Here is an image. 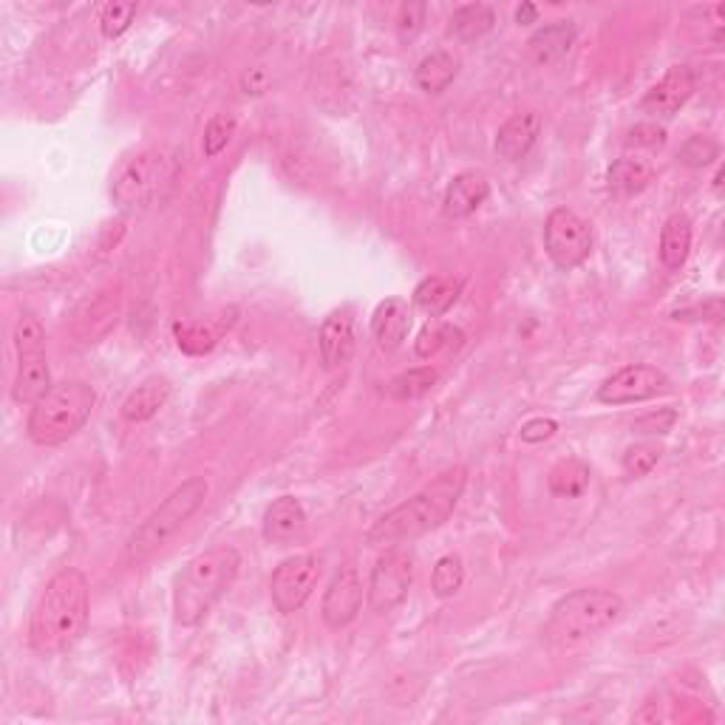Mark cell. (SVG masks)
<instances>
[{"label":"cell","mask_w":725,"mask_h":725,"mask_svg":"<svg viewBox=\"0 0 725 725\" xmlns=\"http://www.w3.org/2000/svg\"><path fill=\"white\" fill-rule=\"evenodd\" d=\"M91 615L89 578L66 567L46 584L28 623V644L41 655H60L85 635Z\"/></svg>","instance_id":"obj_1"},{"label":"cell","mask_w":725,"mask_h":725,"mask_svg":"<svg viewBox=\"0 0 725 725\" xmlns=\"http://www.w3.org/2000/svg\"><path fill=\"white\" fill-rule=\"evenodd\" d=\"M465 482V468H451V471L439 473L437 480L428 482L423 491L414 493L408 502L398 505L394 510H389L371 527L369 536H366L371 548H398V544L437 530L457 510Z\"/></svg>","instance_id":"obj_2"},{"label":"cell","mask_w":725,"mask_h":725,"mask_svg":"<svg viewBox=\"0 0 725 725\" xmlns=\"http://www.w3.org/2000/svg\"><path fill=\"white\" fill-rule=\"evenodd\" d=\"M241 567L239 550L216 544L185 564L173 584V615L182 626H199L233 587Z\"/></svg>","instance_id":"obj_3"},{"label":"cell","mask_w":725,"mask_h":725,"mask_svg":"<svg viewBox=\"0 0 725 725\" xmlns=\"http://www.w3.org/2000/svg\"><path fill=\"white\" fill-rule=\"evenodd\" d=\"M623 618L621 596L609 589H575L550 609L544 637L559 649H575L596 641Z\"/></svg>","instance_id":"obj_4"},{"label":"cell","mask_w":725,"mask_h":725,"mask_svg":"<svg viewBox=\"0 0 725 725\" xmlns=\"http://www.w3.org/2000/svg\"><path fill=\"white\" fill-rule=\"evenodd\" d=\"M207 493H210V485H207V480H202V476H193V480L182 482V485L130 533L128 544H125V559H128V562H145V559H151L153 553H159L193 516L199 514Z\"/></svg>","instance_id":"obj_5"},{"label":"cell","mask_w":725,"mask_h":725,"mask_svg":"<svg viewBox=\"0 0 725 725\" xmlns=\"http://www.w3.org/2000/svg\"><path fill=\"white\" fill-rule=\"evenodd\" d=\"M96 405L94 385L82 380H66L51 385L46 398L32 405L26 431L37 445H60L74 437L82 425L89 423L91 411Z\"/></svg>","instance_id":"obj_6"},{"label":"cell","mask_w":725,"mask_h":725,"mask_svg":"<svg viewBox=\"0 0 725 725\" xmlns=\"http://www.w3.org/2000/svg\"><path fill=\"white\" fill-rule=\"evenodd\" d=\"M544 250L559 269L582 267L592 253V230L578 212L559 207L544 221Z\"/></svg>","instance_id":"obj_7"},{"label":"cell","mask_w":725,"mask_h":725,"mask_svg":"<svg viewBox=\"0 0 725 725\" xmlns=\"http://www.w3.org/2000/svg\"><path fill=\"white\" fill-rule=\"evenodd\" d=\"M323 562L315 553L292 555L287 562L278 564L269 582V592H273V603L278 612H298L309 596L315 592L318 582H321Z\"/></svg>","instance_id":"obj_8"},{"label":"cell","mask_w":725,"mask_h":725,"mask_svg":"<svg viewBox=\"0 0 725 725\" xmlns=\"http://www.w3.org/2000/svg\"><path fill=\"white\" fill-rule=\"evenodd\" d=\"M164 179V157L159 151L139 153L114 182V205L119 212H139L153 202Z\"/></svg>","instance_id":"obj_9"},{"label":"cell","mask_w":725,"mask_h":725,"mask_svg":"<svg viewBox=\"0 0 725 725\" xmlns=\"http://www.w3.org/2000/svg\"><path fill=\"white\" fill-rule=\"evenodd\" d=\"M414 584V562L403 550L389 548L375 562L369 575V603L375 612H391L408 598V589Z\"/></svg>","instance_id":"obj_10"},{"label":"cell","mask_w":725,"mask_h":725,"mask_svg":"<svg viewBox=\"0 0 725 725\" xmlns=\"http://www.w3.org/2000/svg\"><path fill=\"white\" fill-rule=\"evenodd\" d=\"M671 380L655 366L646 362H635V366H623L612 377H607L598 389V400L607 405H630L644 403V400L669 394Z\"/></svg>","instance_id":"obj_11"},{"label":"cell","mask_w":725,"mask_h":725,"mask_svg":"<svg viewBox=\"0 0 725 725\" xmlns=\"http://www.w3.org/2000/svg\"><path fill=\"white\" fill-rule=\"evenodd\" d=\"M362 607V582L355 567H343L323 596L321 615L332 630L349 626Z\"/></svg>","instance_id":"obj_12"},{"label":"cell","mask_w":725,"mask_h":725,"mask_svg":"<svg viewBox=\"0 0 725 725\" xmlns=\"http://www.w3.org/2000/svg\"><path fill=\"white\" fill-rule=\"evenodd\" d=\"M694 94V71L689 66H671L664 80L646 91L641 108L652 117H675Z\"/></svg>","instance_id":"obj_13"},{"label":"cell","mask_w":725,"mask_h":725,"mask_svg":"<svg viewBox=\"0 0 725 725\" xmlns=\"http://www.w3.org/2000/svg\"><path fill=\"white\" fill-rule=\"evenodd\" d=\"M355 321L343 309V312H332L323 321L321 335H318V346H321V360L326 369H341L355 355Z\"/></svg>","instance_id":"obj_14"},{"label":"cell","mask_w":725,"mask_h":725,"mask_svg":"<svg viewBox=\"0 0 725 725\" xmlns=\"http://www.w3.org/2000/svg\"><path fill=\"white\" fill-rule=\"evenodd\" d=\"M491 196V185L480 171H465L451 179V185L445 187L442 210L451 219H468L480 210Z\"/></svg>","instance_id":"obj_15"},{"label":"cell","mask_w":725,"mask_h":725,"mask_svg":"<svg viewBox=\"0 0 725 725\" xmlns=\"http://www.w3.org/2000/svg\"><path fill=\"white\" fill-rule=\"evenodd\" d=\"M541 137V117L536 111L514 114L496 134V153L507 162H521Z\"/></svg>","instance_id":"obj_16"},{"label":"cell","mask_w":725,"mask_h":725,"mask_svg":"<svg viewBox=\"0 0 725 725\" xmlns=\"http://www.w3.org/2000/svg\"><path fill=\"white\" fill-rule=\"evenodd\" d=\"M411 332V309L403 298H389L375 309L371 335L383 352L400 349Z\"/></svg>","instance_id":"obj_17"},{"label":"cell","mask_w":725,"mask_h":725,"mask_svg":"<svg viewBox=\"0 0 725 725\" xmlns=\"http://www.w3.org/2000/svg\"><path fill=\"white\" fill-rule=\"evenodd\" d=\"M303 530H307V514L295 496H281L267 507V514H264V539L267 541L289 544V541L301 539Z\"/></svg>","instance_id":"obj_18"},{"label":"cell","mask_w":725,"mask_h":725,"mask_svg":"<svg viewBox=\"0 0 725 725\" xmlns=\"http://www.w3.org/2000/svg\"><path fill=\"white\" fill-rule=\"evenodd\" d=\"M51 391V375H48L46 355H21L18 377H14L12 398L21 405H37Z\"/></svg>","instance_id":"obj_19"},{"label":"cell","mask_w":725,"mask_h":725,"mask_svg":"<svg viewBox=\"0 0 725 725\" xmlns=\"http://www.w3.org/2000/svg\"><path fill=\"white\" fill-rule=\"evenodd\" d=\"M168 400H171V383L164 377H148L142 385H137L125 398L123 417L128 423H148V419L157 417L159 411L164 408Z\"/></svg>","instance_id":"obj_20"},{"label":"cell","mask_w":725,"mask_h":725,"mask_svg":"<svg viewBox=\"0 0 725 725\" xmlns=\"http://www.w3.org/2000/svg\"><path fill=\"white\" fill-rule=\"evenodd\" d=\"M575 46V23L573 21H555L550 26L539 28L530 41H527V51L539 66H550V62L562 60L569 55V48Z\"/></svg>","instance_id":"obj_21"},{"label":"cell","mask_w":725,"mask_h":725,"mask_svg":"<svg viewBox=\"0 0 725 725\" xmlns=\"http://www.w3.org/2000/svg\"><path fill=\"white\" fill-rule=\"evenodd\" d=\"M691 253V221L683 212L669 216L660 233V261L666 269H680Z\"/></svg>","instance_id":"obj_22"},{"label":"cell","mask_w":725,"mask_h":725,"mask_svg":"<svg viewBox=\"0 0 725 725\" xmlns=\"http://www.w3.org/2000/svg\"><path fill=\"white\" fill-rule=\"evenodd\" d=\"M457 57L448 55V51H434V55H428L417 66L414 82H417V89L425 91V94H442V91H448V85L457 80Z\"/></svg>","instance_id":"obj_23"},{"label":"cell","mask_w":725,"mask_h":725,"mask_svg":"<svg viewBox=\"0 0 725 725\" xmlns=\"http://www.w3.org/2000/svg\"><path fill=\"white\" fill-rule=\"evenodd\" d=\"M459 292H462V284L453 281V278H439V275H434V278H425V281L414 289V303L423 309L425 315L439 318L459 301Z\"/></svg>","instance_id":"obj_24"},{"label":"cell","mask_w":725,"mask_h":725,"mask_svg":"<svg viewBox=\"0 0 725 725\" xmlns=\"http://www.w3.org/2000/svg\"><path fill=\"white\" fill-rule=\"evenodd\" d=\"M652 164L644 159H618L609 168V191L618 193V196H637L644 193L652 182Z\"/></svg>","instance_id":"obj_25"},{"label":"cell","mask_w":725,"mask_h":725,"mask_svg":"<svg viewBox=\"0 0 725 725\" xmlns=\"http://www.w3.org/2000/svg\"><path fill=\"white\" fill-rule=\"evenodd\" d=\"M496 23V14L485 3H468V7H459L451 18L453 35L459 41H480Z\"/></svg>","instance_id":"obj_26"},{"label":"cell","mask_w":725,"mask_h":725,"mask_svg":"<svg viewBox=\"0 0 725 725\" xmlns=\"http://www.w3.org/2000/svg\"><path fill=\"white\" fill-rule=\"evenodd\" d=\"M589 485V465H584L582 459H564L550 471V493L562 496V499H575L582 496Z\"/></svg>","instance_id":"obj_27"},{"label":"cell","mask_w":725,"mask_h":725,"mask_svg":"<svg viewBox=\"0 0 725 725\" xmlns=\"http://www.w3.org/2000/svg\"><path fill=\"white\" fill-rule=\"evenodd\" d=\"M437 380H439V375L431 369V366L411 369V371H403L400 377H394V380L385 385V394L394 400H417V398H425V394L437 385Z\"/></svg>","instance_id":"obj_28"},{"label":"cell","mask_w":725,"mask_h":725,"mask_svg":"<svg viewBox=\"0 0 725 725\" xmlns=\"http://www.w3.org/2000/svg\"><path fill=\"white\" fill-rule=\"evenodd\" d=\"M173 335H176V343L182 352H187V355H205V352H210L212 346L219 343L221 326L216 329L212 323L187 321L176 323V326H173Z\"/></svg>","instance_id":"obj_29"},{"label":"cell","mask_w":725,"mask_h":725,"mask_svg":"<svg viewBox=\"0 0 725 725\" xmlns=\"http://www.w3.org/2000/svg\"><path fill=\"white\" fill-rule=\"evenodd\" d=\"M462 343V332H459L457 326H451V323H428V326L419 332L417 337V357H423V360H431V357H437L439 352L451 349V346H459Z\"/></svg>","instance_id":"obj_30"},{"label":"cell","mask_w":725,"mask_h":725,"mask_svg":"<svg viewBox=\"0 0 725 725\" xmlns=\"http://www.w3.org/2000/svg\"><path fill=\"white\" fill-rule=\"evenodd\" d=\"M465 584V564L462 559L453 553L442 555L437 564H434L431 573V589L437 598H453Z\"/></svg>","instance_id":"obj_31"},{"label":"cell","mask_w":725,"mask_h":725,"mask_svg":"<svg viewBox=\"0 0 725 725\" xmlns=\"http://www.w3.org/2000/svg\"><path fill=\"white\" fill-rule=\"evenodd\" d=\"M14 349L21 355H41L46 349V329L32 312H21L14 323Z\"/></svg>","instance_id":"obj_32"},{"label":"cell","mask_w":725,"mask_h":725,"mask_svg":"<svg viewBox=\"0 0 725 725\" xmlns=\"http://www.w3.org/2000/svg\"><path fill=\"white\" fill-rule=\"evenodd\" d=\"M137 12H139L137 3H108V7L103 9V14H100L103 37H108V41L123 37L130 28V23H134V18H137Z\"/></svg>","instance_id":"obj_33"},{"label":"cell","mask_w":725,"mask_h":725,"mask_svg":"<svg viewBox=\"0 0 725 725\" xmlns=\"http://www.w3.org/2000/svg\"><path fill=\"white\" fill-rule=\"evenodd\" d=\"M660 445L655 442H637L632 445V448H626V453H623L621 465L623 471H626V476H646V473L652 471V468L660 462Z\"/></svg>","instance_id":"obj_34"},{"label":"cell","mask_w":725,"mask_h":725,"mask_svg":"<svg viewBox=\"0 0 725 725\" xmlns=\"http://www.w3.org/2000/svg\"><path fill=\"white\" fill-rule=\"evenodd\" d=\"M678 157L680 162L689 164V168H709V164L720 157V145L714 142L712 137L698 134V137L686 139Z\"/></svg>","instance_id":"obj_35"},{"label":"cell","mask_w":725,"mask_h":725,"mask_svg":"<svg viewBox=\"0 0 725 725\" xmlns=\"http://www.w3.org/2000/svg\"><path fill=\"white\" fill-rule=\"evenodd\" d=\"M235 134V119L230 114H216L205 128V157L212 159L225 151Z\"/></svg>","instance_id":"obj_36"},{"label":"cell","mask_w":725,"mask_h":725,"mask_svg":"<svg viewBox=\"0 0 725 725\" xmlns=\"http://www.w3.org/2000/svg\"><path fill=\"white\" fill-rule=\"evenodd\" d=\"M425 12H428V7H425V3H403V7H400V14H398L400 41L411 43L414 37L419 35V32H423Z\"/></svg>","instance_id":"obj_37"},{"label":"cell","mask_w":725,"mask_h":725,"mask_svg":"<svg viewBox=\"0 0 725 725\" xmlns=\"http://www.w3.org/2000/svg\"><path fill=\"white\" fill-rule=\"evenodd\" d=\"M626 142L637 145V148H660L666 142V128L657 123H641L630 130Z\"/></svg>","instance_id":"obj_38"},{"label":"cell","mask_w":725,"mask_h":725,"mask_svg":"<svg viewBox=\"0 0 725 725\" xmlns=\"http://www.w3.org/2000/svg\"><path fill=\"white\" fill-rule=\"evenodd\" d=\"M269 82H273L269 71L264 69V66H255V69H250L244 77H241V89H244V94L258 96L269 89Z\"/></svg>","instance_id":"obj_39"},{"label":"cell","mask_w":725,"mask_h":725,"mask_svg":"<svg viewBox=\"0 0 725 725\" xmlns=\"http://www.w3.org/2000/svg\"><path fill=\"white\" fill-rule=\"evenodd\" d=\"M555 431H559V425H555L553 419H530V423L521 428V439H525V442H544V439L553 437Z\"/></svg>","instance_id":"obj_40"},{"label":"cell","mask_w":725,"mask_h":725,"mask_svg":"<svg viewBox=\"0 0 725 725\" xmlns=\"http://www.w3.org/2000/svg\"><path fill=\"white\" fill-rule=\"evenodd\" d=\"M671 423H675V411H664L660 417H657V414H652V417L637 419L635 431H641V434H666L671 428Z\"/></svg>","instance_id":"obj_41"},{"label":"cell","mask_w":725,"mask_h":725,"mask_svg":"<svg viewBox=\"0 0 725 725\" xmlns=\"http://www.w3.org/2000/svg\"><path fill=\"white\" fill-rule=\"evenodd\" d=\"M539 21V9L530 7V3H521L519 9H516V23L519 26H527V23H536Z\"/></svg>","instance_id":"obj_42"}]
</instances>
